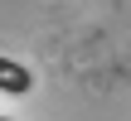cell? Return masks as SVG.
<instances>
[{"label": "cell", "mask_w": 131, "mask_h": 121, "mask_svg": "<svg viewBox=\"0 0 131 121\" xmlns=\"http://www.w3.org/2000/svg\"><path fill=\"white\" fill-rule=\"evenodd\" d=\"M0 121H10V116H0Z\"/></svg>", "instance_id": "7a4b0ae2"}, {"label": "cell", "mask_w": 131, "mask_h": 121, "mask_svg": "<svg viewBox=\"0 0 131 121\" xmlns=\"http://www.w3.org/2000/svg\"><path fill=\"white\" fill-rule=\"evenodd\" d=\"M29 87H34L29 68H24V63H15V58H0V92H5V97H24Z\"/></svg>", "instance_id": "6da1fadb"}]
</instances>
